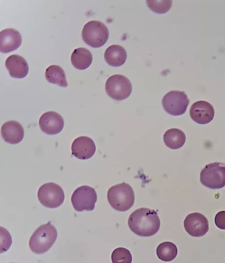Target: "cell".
Masks as SVG:
<instances>
[{
    "label": "cell",
    "mask_w": 225,
    "mask_h": 263,
    "mask_svg": "<svg viewBox=\"0 0 225 263\" xmlns=\"http://www.w3.org/2000/svg\"><path fill=\"white\" fill-rule=\"evenodd\" d=\"M63 117L58 113L50 111L44 113L39 119V126L44 133L48 135H56L64 127Z\"/></svg>",
    "instance_id": "obj_11"
},
{
    "label": "cell",
    "mask_w": 225,
    "mask_h": 263,
    "mask_svg": "<svg viewBox=\"0 0 225 263\" xmlns=\"http://www.w3.org/2000/svg\"><path fill=\"white\" fill-rule=\"evenodd\" d=\"M113 263H131L132 256L130 251L124 248L115 249L111 254Z\"/></svg>",
    "instance_id": "obj_22"
},
{
    "label": "cell",
    "mask_w": 225,
    "mask_h": 263,
    "mask_svg": "<svg viewBox=\"0 0 225 263\" xmlns=\"http://www.w3.org/2000/svg\"><path fill=\"white\" fill-rule=\"evenodd\" d=\"M11 263H15V262H11Z\"/></svg>",
    "instance_id": "obj_25"
},
{
    "label": "cell",
    "mask_w": 225,
    "mask_h": 263,
    "mask_svg": "<svg viewBox=\"0 0 225 263\" xmlns=\"http://www.w3.org/2000/svg\"><path fill=\"white\" fill-rule=\"evenodd\" d=\"M97 200V195L95 189L87 185L77 188L71 198L74 209L78 212L93 210Z\"/></svg>",
    "instance_id": "obj_8"
},
{
    "label": "cell",
    "mask_w": 225,
    "mask_h": 263,
    "mask_svg": "<svg viewBox=\"0 0 225 263\" xmlns=\"http://www.w3.org/2000/svg\"><path fill=\"white\" fill-rule=\"evenodd\" d=\"M201 183L212 189H219L225 186V164L214 162L207 164L200 175Z\"/></svg>",
    "instance_id": "obj_5"
},
{
    "label": "cell",
    "mask_w": 225,
    "mask_h": 263,
    "mask_svg": "<svg viewBox=\"0 0 225 263\" xmlns=\"http://www.w3.org/2000/svg\"><path fill=\"white\" fill-rule=\"evenodd\" d=\"M5 66L11 77L15 78H23L29 70L28 65L26 60L22 56L16 54L10 55L6 59Z\"/></svg>",
    "instance_id": "obj_16"
},
{
    "label": "cell",
    "mask_w": 225,
    "mask_h": 263,
    "mask_svg": "<svg viewBox=\"0 0 225 263\" xmlns=\"http://www.w3.org/2000/svg\"><path fill=\"white\" fill-rule=\"evenodd\" d=\"M127 58V53L122 46L112 45L109 46L104 53L106 63L113 67H118L124 64Z\"/></svg>",
    "instance_id": "obj_17"
},
{
    "label": "cell",
    "mask_w": 225,
    "mask_h": 263,
    "mask_svg": "<svg viewBox=\"0 0 225 263\" xmlns=\"http://www.w3.org/2000/svg\"><path fill=\"white\" fill-rule=\"evenodd\" d=\"M158 257L164 261H170L175 259L178 253L176 246L170 241L161 243L157 248Z\"/></svg>",
    "instance_id": "obj_21"
},
{
    "label": "cell",
    "mask_w": 225,
    "mask_h": 263,
    "mask_svg": "<svg viewBox=\"0 0 225 263\" xmlns=\"http://www.w3.org/2000/svg\"><path fill=\"white\" fill-rule=\"evenodd\" d=\"M45 78L50 83L66 87L68 86L66 77L62 68L56 65L49 66L46 69Z\"/></svg>",
    "instance_id": "obj_20"
},
{
    "label": "cell",
    "mask_w": 225,
    "mask_h": 263,
    "mask_svg": "<svg viewBox=\"0 0 225 263\" xmlns=\"http://www.w3.org/2000/svg\"><path fill=\"white\" fill-rule=\"evenodd\" d=\"M58 236L57 230L50 222L40 226L31 235L29 246L35 254L48 251L55 242Z\"/></svg>",
    "instance_id": "obj_2"
},
{
    "label": "cell",
    "mask_w": 225,
    "mask_h": 263,
    "mask_svg": "<svg viewBox=\"0 0 225 263\" xmlns=\"http://www.w3.org/2000/svg\"><path fill=\"white\" fill-rule=\"evenodd\" d=\"M189 99L184 91L172 90L163 97L162 104L164 110L173 116L183 114L189 104Z\"/></svg>",
    "instance_id": "obj_9"
},
{
    "label": "cell",
    "mask_w": 225,
    "mask_h": 263,
    "mask_svg": "<svg viewBox=\"0 0 225 263\" xmlns=\"http://www.w3.org/2000/svg\"><path fill=\"white\" fill-rule=\"evenodd\" d=\"M186 138L183 131L178 128H171L165 132L163 135L165 144L169 148L176 149L182 147Z\"/></svg>",
    "instance_id": "obj_19"
},
{
    "label": "cell",
    "mask_w": 225,
    "mask_h": 263,
    "mask_svg": "<svg viewBox=\"0 0 225 263\" xmlns=\"http://www.w3.org/2000/svg\"><path fill=\"white\" fill-rule=\"evenodd\" d=\"M146 3L149 8L153 11L159 14L167 12L171 8V1H146Z\"/></svg>",
    "instance_id": "obj_23"
},
{
    "label": "cell",
    "mask_w": 225,
    "mask_h": 263,
    "mask_svg": "<svg viewBox=\"0 0 225 263\" xmlns=\"http://www.w3.org/2000/svg\"><path fill=\"white\" fill-rule=\"evenodd\" d=\"M184 227L186 232L193 237L204 235L209 230L207 218L200 213H193L188 215L184 220Z\"/></svg>",
    "instance_id": "obj_10"
},
{
    "label": "cell",
    "mask_w": 225,
    "mask_h": 263,
    "mask_svg": "<svg viewBox=\"0 0 225 263\" xmlns=\"http://www.w3.org/2000/svg\"><path fill=\"white\" fill-rule=\"evenodd\" d=\"M190 115L195 122L205 124L210 122L214 116V109L211 104L205 101L194 103L190 110Z\"/></svg>",
    "instance_id": "obj_12"
},
{
    "label": "cell",
    "mask_w": 225,
    "mask_h": 263,
    "mask_svg": "<svg viewBox=\"0 0 225 263\" xmlns=\"http://www.w3.org/2000/svg\"><path fill=\"white\" fill-rule=\"evenodd\" d=\"M109 36V31L106 26L101 22L91 21L83 27L82 37L88 45L99 48L104 45Z\"/></svg>",
    "instance_id": "obj_4"
},
{
    "label": "cell",
    "mask_w": 225,
    "mask_h": 263,
    "mask_svg": "<svg viewBox=\"0 0 225 263\" xmlns=\"http://www.w3.org/2000/svg\"><path fill=\"white\" fill-rule=\"evenodd\" d=\"M105 88L109 97L118 101L127 99L132 91L130 81L121 74L109 77L105 83Z\"/></svg>",
    "instance_id": "obj_6"
},
{
    "label": "cell",
    "mask_w": 225,
    "mask_h": 263,
    "mask_svg": "<svg viewBox=\"0 0 225 263\" xmlns=\"http://www.w3.org/2000/svg\"><path fill=\"white\" fill-rule=\"evenodd\" d=\"M72 154L79 159L91 158L96 152L93 141L88 137L81 136L76 138L71 145Z\"/></svg>",
    "instance_id": "obj_13"
},
{
    "label": "cell",
    "mask_w": 225,
    "mask_h": 263,
    "mask_svg": "<svg viewBox=\"0 0 225 263\" xmlns=\"http://www.w3.org/2000/svg\"><path fill=\"white\" fill-rule=\"evenodd\" d=\"M64 197L62 188L53 182L43 184L38 192L39 201L48 208H56L60 206L64 201Z\"/></svg>",
    "instance_id": "obj_7"
},
{
    "label": "cell",
    "mask_w": 225,
    "mask_h": 263,
    "mask_svg": "<svg viewBox=\"0 0 225 263\" xmlns=\"http://www.w3.org/2000/svg\"><path fill=\"white\" fill-rule=\"evenodd\" d=\"M107 200L115 210L124 212L134 204L135 195L131 186L125 182L110 187L107 192Z\"/></svg>",
    "instance_id": "obj_3"
},
{
    "label": "cell",
    "mask_w": 225,
    "mask_h": 263,
    "mask_svg": "<svg viewBox=\"0 0 225 263\" xmlns=\"http://www.w3.org/2000/svg\"><path fill=\"white\" fill-rule=\"evenodd\" d=\"M1 135L5 142L12 144H17L24 138V128L18 122L9 121L2 125Z\"/></svg>",
    "instance_id": "obj_15"
},
{
    "label": "cell",
    "mask_w": 225,
    "mask_h": 263,
    "mask_svg": "<svg viewBox=\"0 0 225 263\" xmlns=\"http://www.w3.org/2000/svg\"><path fill=\"white\" fill-rule=\"evenodd\" d=\"M215 223L218 228L225 230V211H220L216 214Z\"/></svg>",
    "instance_id": "obj_24"
},
{
    "label": "cell",
    "mask_w": 225,
    "mask_h": 263,
    "mask_svg": "<svg viewBox=\"0 0 225 263\" xmlns=\"http://www.w3.org/2000/svg\"><path fill=\"white\" fill-rule=\"evenodd\" d=\"M92 61L91 53L84 47L75 49L71 55V62L72 65L79 70L87 68L91 64Z\"/></svg>",
    "instance_id": "obj_18"
},
{
    "label": "cell",
    "mask_w": 225,
    "mask_h": 263,
    "mask_svg": "<svg viewBox=\"0 0 225 263\" xmlns=\"http://www.w3.org/2000/svg\"><path fill=\"white\" fill-rule=\"evenodd\" d=\"M128 225L135 234L142 237H148L158 232L160 221L155 211L142 208L135 210L130 215Z\"/></svg>",
    "instance_id": "obj_1"
},
{
    "label": "cell",
    "mask_w": 225,
    "mask_h": 263,
    "mask_svg": "<svg viewBox=\"0 0 225 263\" xmlns=\"http://www.w3.org/2000/svg\"><path fill=\"white\" fill-rule=\"evenodd\" d=\"M22 43L20 33L12 28L3 30L0 32V50L7 53L17 49Z\"/></svg>",
    "instance_id": "obj_14"
}]
</instances>
